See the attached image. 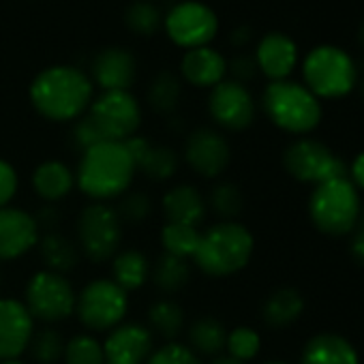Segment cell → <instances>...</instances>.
I'll return each mask as SVG.
<instances>
[{
	"label": "cell",
	"mask_w": 364,
	"mask_h": 364,
	"mask_svg": "<svg viewBox=\"0 0 364 364\" xmlns=\"http://www.w3.org/2000/svg\"><path fill=\"white\" fill-rule=\"evenodd\" d=\"M362 97H364V84H362Z\"/></svg>",
	"instance_id": "cell-51"
},
{
	"label": "cell",
	"mask_w": 364,
	"mask_h": 364,
	"mask_svg": "<svg viewBox=\"0 0 364 364\" xmlns=\"http://www.w3.org/2000/svg\"><path fill=\"white\" fill-rule=\"evenodd\" d=\"M208 112L219 127L228 131H245L255 120V101L245 84L223 80L208 97Z\"/></svg>",
	"instance_id": "cell-13"
},
{
	"label": "cell",
	"mask_w": 364,
	"mask_h": 364,
	"mask_svg": "<svg viewBox=\"0 0 364 364\" xmlns=\"http://www.w3.org/2000/svg\"><path fill=\"white\" fill-rule=\"evenodd\" d=\"M165 223L200 228L206 219V200L193 185H178L163 196L161 202Z\"/></svg>",
	"instance_id": "cell-20"
},
{
	"label": "cell",
	"mask_w": 364,
	"mask_h": 364,
	"mask_svg": "<svg viewBox=\"0 0 364 364\" xmlns=\"http://www.w3.org/2000/svg\"><path fill=\"white\" fill-rule=\"evenodd\" d=\"M146 364H202V360L189 349V345L165 343L150 353Z\"/></svg>",
	"instance_id": "cell-39"
},
{
	"label": "cell",
	"mask_w": 364,
	"mask_h": 364,
	"mask_svg": "<svg viewBox=\"0 0 364 364\" xmlns=\"http://www.w3.org/2000/svg\"><path fill=\"white\" fill-rule=\"evenodd\" d=\"M189 279H191V266L182 257L161 253L156 262L150 264V281L165 296H171V294H178L180 289H185Z\"/></svg>",
	"instance_id": "cell-27"
},
{
	"label": "cell",
	"mask_w": 364,
	"mask_h": 364,
	"mask_svg": "<svg viewBox=\"0 0 364 364\" xmlns=\"http://www.w3.org/2000/svg\"><path fill=\"white\" fill-rule=\"evenodd\" d=\"M210 364H245V362H240V360H236L232 355H217Z\"/></svg>",
	"instance_id": "cell-47"
},
{
	"label": "cell",
	"mask_w": 364,
	"mask_h": 364,
	"mask_svg": "<svg viewBox=\"0 0 364 364\" xmlns=\"http://www.w3.org/2000/svg\"><path fill=\"white\" fill-rule=\"evenodd\" d=\"M75 187V171L63 161H43L33 171V191L48 204L65 200Z\"/></svg>",
	"instance_id": "cell-23"
},
{
	"label": "cell",
	"mask_w": 364,
	"mask_h": 364,
	"mask_svg": "<svg viewBox=\"0 0 364 364\" xmlns=\"http://www.w3.org/2000/svg\"><path fill=\"white\" fill-rule=\"evenodd\" d=\"M75 289L65 274H56L50 270H39L26 283L24 306L33 315V319H41L46 323H56L71 313H75Z\"/></svg>",
	"instance_id": "cell-10"
},
{
	"label": "cell",
	"mask_w": 364,
	"mask_h": 364,
	"mask_svg": "<svg viewBox=\"0 0 364 364\" xmlns=\"http://www.w3.org/2000/svg\"><path fill=\"white\" fill-rule=\"evenodd\" d=\"M65 338L60 336L58 330L54 328H43L39 332L33 334L31 345H28V353L37 364H56L63 360L65 355Z\"/></svg>",
	"instance_id": "cell-34"
},
{
	"label": "cell",
	"mask_w": 364,
	"mask_h": 364,
	"mask_svg": "<svg viewBox=\"0 0 364 364\" xmlns=\"http://www.w3.org/2000/svg\"><path fill=\"white\" fill-rule=\"evenodd\" d=\"M135 73L137 65L133 54L120 48H107L92 60V80L103 88V92L129 90L135 82Z\"/></svg>",
	"instance_id": "cell-18"
},
{
	"label": "cell",
	"mask_w": 364,
	"mask_h": 364,
	"mask_svg": "<svg viewBox=\"0 0 364 364\" xmlns=\"http://www.w3.org/2000/svg\"><path fill=\"white\" fill-rule=\"evenodd\" d=\"M31 103L48 120L71 122L82 118L92 103V82L69 65L43 69L31 84Z\"/></svg>",
	"instance_id": "cell-1"
},
{
	"label": "cell",
	"mask_w": 364,
	"mask_h": 364,
	"mask_svg": "<svg viewBox=\"0 0 364 364\" xmlns=\"http://www.w3.org/2000/svg\"><path fill=\"white\" fill-rule=\"evenodd\" d=\"M208 204L215 215H219L225 221H234L245 208V196L242 189L234 185V182H219V185L210 189Z\"/></svg>",
	"instance_id": "cell-32"
},
{
	"label": "cell",
	"mask_w": 364,
	"mask_h": 364,
	"mask_svg": "<svg viewBox=\"0 0 364 364\" xmlns=\"http://www.w3.org/2000/svg\"><path fill=\"white\" fill-rule=\"evenodd\" d=\"M39 238L35 215L16 206L0 208V262L24 257L39 245Z\"/></svg>",
	"instance_id": "cell-15"
},
{
	"label": "cell",
	"mask_w": 364,
	"mask_h": 364,
	"mask_svg": "<svg viewBox=\"0 0 364 364\" xmlns=\"http://www.w3.org/2000/svg\"><path fill=\"white\" fill-rule=\"evenodd\" d=\"M358 39H360V43H362V48H364V22H362V26H360V33H358Z\"/></svg>",
	"instance_id": "cell-48"
},
{
	"label": "cell",
	"mask_w": 364,
	"mask_h": 364,
	"mask_svg": "<svg viewBox=\"0 0 364 364\" xmlns=\"http://www.w3.org/2000/svg\"><path fill=\"white\" fill-rule=\"evenodd\" d=\"M39 255L46 270L56 274H67L80 264V249L73 240H69L60 232H48L39 238Z\"/></svg>",
	"instance_id": "cell-25"
},
{
	"label": "cell",
	"mask_w": 364,
	"mask_h": 364,
	"mask_svg": "<svg viewBox=\"0 0 364 364\" xmlns=\"http://www.w3.org/2000/svg\"><path fill=\"white\" fill-rule=\"evenodd\" d=\"M302 313H304V298L296 287L274 289L262 306V319L274 330L289 328L300 319Z\"/></svg>",
	"instance_id": "cell-24"
},
{
	"label": "cell",
	"mask_w": 364,
	"mask_h": 364,
	"mask_svg": "<svg viewBox=\"0 0 364 364\" xmlns=\"http://www.w3.org/2000/svg\"><path fill=\"white\" fill-rule=\"evenodd\" d=\"M362 213L360 196L349 178H334L317 185L309 198V217L326 236H347Z\"/></svg>",
	"instance_id": "cell-4"
},
{
	"label": "cell",
	"mask_w": 364,
	"mask_h": 364,
	"mask_svg": "<svg viewBox=\"0 0 364 364\" xmlns=\"http://www.w3.org/2000/svg\"><path fill=\"white\" fill-rule=\"evenodd\" d=\"M0 364H26V362H22L20 358H16V360H5V362H0Z\"/></svg>",
	"instance_id": "cell-49"
},
{
	"label": "cell",
	"mask_w": 364,
	"mask_h": 364,
	"mask_svg": "<svg viewBox=\"0 0 364 364\" xmlns=\"http://www.w3.org/2000/svg\"><path fill=\"white\" fill-rule=\"evenodd\" d=\"M129 311V294L112 279H97L88 283L75 298V313L80 321L92 332H109L122 323Z\"/></svg>",
	"instance_id": "cell-8"
},
{
	"label": "cell",
	"mask_w": 364,
	"mask_h": 364,
	"mask_svg": "<svg viewBox=\"0 0 364 364\" xmlns=\"http://www.w3.org/2000/svg\"><path fill=\"white\" fill-rule=\"evenodd\" d=\"M35 334V319L16 298H0V362L20 358Z\"/></svg>",
	"instance_id": "cell-16"
},
{
	"label": "cell",
	"mask_w": 364,
	"mask_h": 364,
	"mask_svg": "<svg viewBox=\"0 0 364 364\" xmlns=\"http://www.w3.org/2000/svg\"><path fill=\"white\" fill-rule=\"evenodd\" d=\"M71 139H73V144H75V148H77L80 152H84V150H88V148L101 144V141H107V139L101 135V131L95 127V122H92L86 114H84L82 118L75 120L73 131H71Z\"/></svg>",
	"instance_id": "cell-40"
},
{
	"label": "cell",
	"mask_w": 364,
	"mask_h": 364,
	"mask_svg": "<svg viewBox=\"0 0 364 364\" xmlns=\"http://www.w3.org/2000/svg\"><path fill=\"white\" fill-rule=\"evenodd\" d=\"M306 88L319 99L345 97L355 84V65L347 52L334 46L311 50L302 65Z\"/></svg>",
	"instance_id": "cell-6"
},
{
	"label": "cell",
	"mask_w": 364,
	"mask_h": 364,
	"mask_svg": "<svg viewBox=\"0 0 364 364\" xmlns=\"http://www.w3.org/2000/svg\"><path fill=\"white\" fill-rule=\"evenodd\" d=\"M35 221H37L39 232H41V230L54 232V228L60 223V215H58V210H56L52 204H48V206H43V208L35 215Z\"/></svg>",
	"instance_id": "cell-44"
},
{
	"label": "cell",
	"mask_w": 364,
	"mask_h": 364,
	"mask_svg": "<svg viewBox=\"0 0 364 364\" xmlns=\"http://www.w3.org/2000/svg\"><path fill=\"white\" fill-rule=\"evenodd\" d=\"M255 63L257 69L272 82L287 80L298 63L296 43L283 33H270L259 41L255 52Z\"/></svg>",
	"instance_id": "cell-19"
},
{
	"label": "cell",
	"mask_w": 364,
	"mask_h": 364,
	"mask_svg": "<svg viewBox=\"0 0 364 364\" xmlns=\"http://www.w3.org/2000/svg\"><path fill=\"white\" fill-rule=\"evenodd\" d=\"M105 364H146L154 351V334L139 323H120L103 343Z\"/></svg>",
	"instance_id": "cell-17"
},
{
	"label": "cell",
	"mask_w": 364,
	"mask_h": 364,
	"mask_svg": "<svg viewBox=\"0 0 364 364\" xmlns=\"http://www.w3.org/2000/svg\"><path fill=\"white\" fill-rule=\"evenodd\" d=\"M178 154L169 146H152L144 154V159L137 163V169L154 182H165L178 171Z\"/></svg>",
	"instance_id": "cell-31"
},
{
	"label": "cell",
	"mask_w": 364,
	"mask_h": 364,
	"mask_svg": "<svg viewBox=\"0 0 364 364\" xmlns=\"http://www.w3.org/2000/svg\"><path fill=\"white\" fill-rule=\"evenodd\" d=\"M225 349H228V355L240 360V362H249L253 360L259 349H262V336L249 328V326H238L234 330L228 332V341H225Z\"/></svg>",
	"instance_id": "cell-36"
},
{
	"label": "cell",
	"mask_w": 364,
	"mask_h": 364,
	"mask_svg": "<svg viewBox=\"0 0 364 364\" xmlns=\"http://www.w3.org/2000/svg\"><path fill=\"white\" fill-rule=\"evenodd\" d=\"M353 238H351V255L355 257V262H360L364 266V208L360 213V219L353 228Z\"/></svg>",
	"instance_id": "cell-43"
},
{
	"label": "cell",
	"mask_w": 364,
	"mask_h": 364,
	"mask_svg": "<svg viewBox=\"0 0 364 364\" xmlns=\"http://www.w3.org/2000/svg\"><path fill=\"white\" fill-rule=\"evenodd\" d=\"M219 28V20L210 7L198 0H185L169 9L165 16L167 37L185 50L206 48Z\"/></svg>",
	"instance_id": "cell-12"
},
{
	"label": "cell",
	"mask_w": 364,
	"mask_h": 364,
	"mask_svg": "<svg viewBox=\"0 0 364 364\" xmlns=\"http://www.w3.org/2000/svg\"><path fill=\"white\" fill-rule=\"evenodd\" d=\"M185 161L202 178H219L232 161V148L219 131L200 127L185 141Z\"/></svg>",
	"instance_id": "cell-14"
},
{
	"label": "cell",
	"mask_w": 364,
	"mask_h": 364,
	"mask_svg": "<svg viewBox=\"0 0 364 364\" xmlns=\"http://www.w3.org/2000/svg\"><path fill=\"white\" fill-rule=\"evenodd\" d=\"M150 279V262L137 249L118 251L112 257V281L127 294L139 289Z\"/></svg>",
	"instance_id": "cell-26"
},
{
	"label": "cell",
	"mask_w": 364,
	"mask_h": 364,
	"mask_svg": "<svg viewBox=\"0 0 364 364\" xmlns=\"http://www.w3.org/2000/svg\"><path fill=\"white\" fill-rule=\"evenodd\" d=\"M65 364H105L103 343L90 334H75L65 343Z\"/></svg>",
	"instance_id": "cell-35"
},
{
	"label": "cell",
	"mask_w": 364,
	"mask_h": 364,
	"mask_svg": "<svg viewBox=\"0 0 364 364\" xmlns=\"http://www.w3.org/2000/svg\"><path fill=\"white\" fill-rule=\"evenodd\" d=\"M300 364H360V355L345 336L323 332L306 341Z\"/></svg>",
	"instance_id": "cell-22"
},
{
	"label": "cell",
	"mask_w": 364,
	"mask_h": 364,
	"mask_svg": "<svg viewBox=\"0 0 364 364\" xmlns=\"http://www.w3.org/2000/svg\"><path fill=\"white\" fill-rule=\"evenodd\" d=\"M122 221L116 208L95 202L77 217V249L90 262L101 264L120 251Z\"/></svg>",
	"instance_id": "cell-7"
},
{
	"label": "cell",
	"mask_w": 364,
	"mask_h": 364,
	"mask_svg": "<svg viewBox=\"0 0 364 364\" xmlns=\"http://www.w3.org/2000/svg\"><path fill=\"white\" fill-rule=\"evenodd\" d=\"M264 364H287V362H283V360H268V362H264Z\"/></svg>",
	"instance_id": "cell-50"
},
{
	"label": "cell",
	"mask_w": 364,
	"mask_h": 364,
	"mask_svg": "<svg viewBox=\"0 0 364 364\" xmlns=\"http://www.w3.org/2000/svg\"><path fill=\"white\" fill-rule=\"evenodd\" d=\"M228 69L232 71L234 82L245 84V82H249V80L255 75V71H257V63H255V58H253V56H238V58H234V60H232V65H230Z\"/></svg>",
	"instance_id": "cell-42"
},
{
	"label": "cell",
	"mask_w": 364,
	"mask_h": 364,
	"mask_svg": "<svg viewBox=\"0 0 364 364\" xmlns=\"http://www.w3.org/2000/svg\"><path fill=\"white\" fill-rule=\"evenodd\" d=\"M349 180L353 182L355 189H364V150L353 159L349 167Z\"/></svg>",
	"instance_id": "cell-45"
},
{
	"label": "cell",
	"mask_w": 364,
	"mask_h": 364,
	"mask_svg": "<svg viewBox=\"0 0 364 364\" xmlns=\"http://www.w3.org/2000/svg\"><path fill=\"white\" fill-rule=\"evenodd\" d=\"M137 167L124 141H101L82 152L75 169V185L95 202H107L124 196Z\"/></svg>",
	"instance_id": "cell-2"
},
{
	"label": "cell",
	"mask_w": 364,
	"mask_h": 364,
	"mask_svg": "<svg viewBox=\"0 0 364 364\" xmlns=\"http://www.w3.org/2000/svg\"><path fill=\"white\" fill-rule=\"evenodd\" d=\"M200 228L191 225H178V223H165L161 230V245L163 253L191 259L196 255V249L200 245Z\"/></svg>",
	"instance_id": "cell-30"
},
{
	"label": "cell",
	"mask_w": 364,
	"mask_h": 364,
	"mask_svg": "<svg viewBox=\"0 0 364 364\" xmlns=\"http://www.w3.org/2000/svg\"><path fill=\"white\" fill-rule=\"evenodd\" d=\"M232 39H234L236 46H242V43H247V41L251 39V31H249L247 26H240V28L232 35Z\"/></svg>",
	"instance_id": "cell-46"
},
{
	"label": "cell",
	"mask_w": 364,
	"mask_h": 364,
	"mask_svg": "<svg viewBox=\"0 0 364 364\" xmlns=\"http://www.w3.org/2000/svg\"><path fill=\"white\" fill-rule=\"evenodd\" d=\"M180 71H182V77L198 88H215L217 84L225 80L228 63L217 50L206 46V48L187 50L185 58H182Z\"/></svg>",
	"instance_id": "cell-21"
},
{
	"label": "cell",
	"mask_w": 364,
	"mask_h": 364,
	"mask_svg": "<svg viewBox=\"0 0 364 364\" xmlns=\"http://www.w3.org/2000/svg\"><path fill=\"white\" fill-rule=\"evenodd\" d=\"M180 95H182V90H180L178 77L169 71H163L152 80L150 90H148V101H150L154 112L171 114L178 107Z\"/></svg>",
	"instance_id": "cell-33"
},
{
	"label": "cell",
	"mask_w": 364,
	"mask_h": 364,
	"mask_svg": "<svg viewBox=\"0 0 364 364\" xmlns=\"http://www.w3.org/2000/svg\"><path fill=\"white\" fill-rule=\"evenodd\" d=\"M127 26L135 33V35H144L150 37L156 33L159 24H161V14L154 5L150 3H135L127 9L124 16Z\"/></svg>",
	"instance_id": "cell-38"
},
{
	"label": "cell",
	"mask_w": 364,
	"mask_h": 364,
	"mask_svg": "<svg viewBox=\"0 0 364 364\" xmlns=\"http://www.w3.org/2000/svg\"><path fill=\"white\" fill-rule=\"evenodd\" d=\"M253 251V234L236 221H223L200 234L193 262L206 277L225 279L247 268Z\"/></svg>",
	"instance_id": "cell-3"
},
{
	"label": "cell",
	"mask_w": 364,
	"mask_h": 364,
	"mask_svg": "<svg viewBox=\"0 0 364 364\" xmlns=\"http://www.w3.org/2000/svg\"><path fill=\"white\" fill-rule=\"evenodd\" d=\"M185 309L171 298H161L148 306V330L167 341L176 338L185 328Z\"/></svg>",
	"instance_id": "cell-29"
},
{
	"label": "cell",
	"mask_w": 364,
	"mask_h": 364,
	"mask_svg": "<svg viewBox=\"0 0 364 364\" xmlns=\"http://www.w3.org/2000/svg\"><path fill=\"white\" fill-rule=\"evenodd\" d=\"M16 191H18V173L9 161L0 159V208L11 204Z\"/></svg>",
	"instance_id": "cell-41"
},
{
	"label": "cell",
	"mask_w": 364,
	"mask_h": 364,
	"mask_svg": "<svg viewBox=\"0 0 364 364\" xmlns=\"http://www.w3.org/2000/svg\"><path fill=\"white\" fill-rule=\"evenodd\" d=\"M285 171L306 185H321V182L334 178H349V169L341 156H336L326 144L319 139H298L289 144L283 152Z\"/></svg>",
	"instance_id": "cell-9"
},
{
	"label": "cell",
	"mask_w": 364,
	"mask_h": 364,
	"mask_svg": "<svg viewBox=\"0 0 364 364\" xmlns=\"http://www.w3.org/2000/svg\"><path fill=\"white\" fill-rule=\"evenodd\" d=\"M262 103L272 124L294 135L313 131L321 120L319 99L306 86L289 80L270 82Z\"/></svg>",
	"instance_id": "cell-5"
},
{
	"label": "cell",
	"mask_w": 364,
	"mask_h": 364,
	"mask_svg": "<svg viewBox=\"0 0 364 364\" xmlns=\"http://www.w3.org/2000/svg\"><path fill=\"white\" fill-rule=\"evenodd\" d=\"M116 213H118V217H120L122 223L139 225V223H144L150 217L152 202L141 191H129V193L120 196V202L116 206Z\"/></svg>",
	"instance_id": "cell-37"
},
{
	"label": "cell",
	"mask_w": 364,
	"mask_h": 364,
	"mask_svg": "<svg viewBox=\"0 0 364 364\" xmlns=\"http://www.w3.org/2000/svg\"><path fill=\"white\" fill-rule=\"evenodd\" d=\"M107 141L133 137L141 122V109L129 90H112L92 99L86 114Z\"/></svg>",
	"instance_id": "cell-11"
},
{
	"label": "cell",
	"mask_w": 364,
	"mask_h": 364,
	"mask_svg": "<svg viewBox=\"0 0 364 364\" xmlns=\"http://www.w3.org/2000/svg\"><path fill=\"white\" fill-rule=\"evenodd\" d=\"M189 349L198 355H219L225 349L228 330L217 317L204 315L189 326Z\"/></svg>",
	"instance_id": "cell-28"
}]
</instances>
